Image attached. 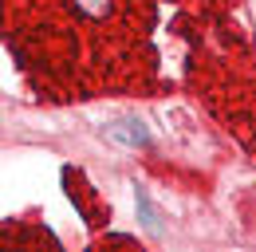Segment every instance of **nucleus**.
I'll return each instance as SVG.
<instances>
[{
  "instance_id": "nucleus-1",
  "label": "nucleus",
  "mask_w": 256,
  "mask_h": 252,
  "mask_svg": "<svg viewBox=\"0 0 256 252\" xmlns=\"http://www.w3.org/2000/svg\"><path fill=\"white\" fill-rule=\"evenodd\" d=\"M106 138H114L118 146H130V150H150L154 146V138H150L142 118H114V122H106Z\"/></svg>"
},
{
  "instance_id": "nucleus-2",
  "label": "nucleus",
  "mask_w": 256,
  "mask_h": 252,
  "mask_svg": "<svg viewBox=\"0 0 256 252\" xmlns=\"http://www.w3.org/2000/svg\"><path fill=\"white\" fill-rule=\"evenodd\" d=\"M134 209H138V220H142V228H146V236H154V240H162L166 236V228H162V217L158 209H154V201H150V193L142 186H134Z\"/></svg>"
},
{
  "instance_id": "nucleus-3",
  "label": "nucleus",
  "mask_w": 256,
  "mask_h": 252,
  "mask_svg": "<svg viewBox=\"0 0 256 252\" xmlns=\"http://www.w3.org/2000/svg\"><path fill=\"white\" fill-rule=\"evenodd\" d=\"M83 16H91V20H98V16H106L110 12V0H71Z\"/></svg>"
}]
</instances>
